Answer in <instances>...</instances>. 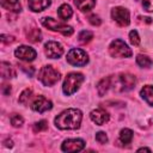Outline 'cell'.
<instances>
[{
	"instance_id": "3957f363",
	"label": "cell",
	"mask_w": 153,
	"mask_h": 153,
	"mask_svg": "<svg viewBox=\"0 0 153 153\" xmlns=\"http://www.w3.org/2000/svg\"><path fill=\"white\" fill-rule=\"evenodd\" d=\"M84 75L81 73H76V72H72L69 74H67L65 81H63V86L62 90L65 92V94L71 96L73 94L75 91H78V88L80 87V85L84 81Z\"/></svg>"
},
{
	"instance_id": "ac0fdd59",
	"label": "cell",
	"mask_w": 153,
	"mask_h": 153,
	"mask_svg": "<svg viewBox=\"0 0 153 153\" xmlns=\"http://www.w3.org/2000/svg\"><path fill=\"white\" fill-rule=\"evenodd\" d=\"M0 69H1V76L4 79H10V78H14L16 76L14 68L10 63H7V62H1Z\"/></svg>"
},
{
	"instance_id": "8fae6325",
	"label": "cell",
	"mask_w": 153,
	"mask_h": 153,
	"mask_svg": "<svg viewBox=\"0 0 153 153\" xmlns=\"http://www.w3.org/2000/svg\"><path fill=\"white\" fill-rule=\"evenodd\" d=\"M85 147V141L81 139H68L65 140L61 149L63 152H79Z\"/></svg>"
},
{
	"instance_id": "4fadbf2b",
	"label": "cell",
	"mask_w": 153,
	"mask_h": 153,
	"mask_svg": "<svg viewBox=\"0 0 153 153\" xmlns=\"http://www.w3.org/2000/svg\"><path fill=\"white\" fill-rule=\"evenodd\" d=\"M90 118L97 126H103L104 123H106L109 121V114L105 110H103V109H96V110L91 111Z\"/></svg>"
},
{
	"instance_id": "30bf717a",
	"label": "cell",
	"mask_w": 153,
	"mask_h": 153,
	"mask_svg": "<svg viewBox=\"0 0 153 153\" xmlns=\"http://www.w3.org/2000/svg\"><path fill=\"white\" fill-rule=\"evenodd\" d=\"M44 53L49 59H57L63 54V48L55 41H49L44 44Z\"/></svg>"
},
{
	"instance_id": "277c9868",
	"label": "cell",
	"mask_w": 153,
	"mask_h": 153,
	"mask_svg": "<svg viewBox=\"0 0 153 153\" xmlns=\"http://www.w3.org/2000/svg\"><path fill=\"white\" fill-rule=\"evenodd\" d=\"M38 80L44 86H53L60 80V72L51 66H44L38 73Z\"/></svg>"
},
{
	"instance_id": "8992f818",
	"label": "cell",
	"mask_w": 153,
	"mask_h": 153,
	"mask_svg": "<svg viewBox=\"0 0 153 153\" xmlns=\"http://www.w3.org/2000/svg\"><path fill=\"white\" fill-rule=\"evenodd\" d=\"M109 53L114 57H130L133 54L131 49L122 39L112 41L109 45Z\"/></svg>"
},
{
	"instance_id": "6da1fadb",
	"label": "cell",
	"mask_w": 153,
	"mask_h": 153,
	"mask_svg": "<svg viewBox=\"0 0 153 153\" xmlns=\"http://www.w3.org/2000/svg\"><path fill=\"white\" fill-rule=\"evenodd\" d=\"M82 120V112L79 109H67L55 118V126L62 130L78 129Z\"/></svg>"
},
{
	"instance_id": "f1b7e54d",
	"label": "cell",
	"mask_w": 153,
	"mask_h": 153,
	"mask_svg": "<svg viewBox=\"0 0 153 153\" xmlns=\"http://www.w3.org/2000/svg\"><path fill=\"white\" fill-rule=\"evenodd\" d=\"M96 140L99 142V143H106L108 142V136H106V134L104 133V131H98L97 134H96Z\"/></svg>"
},
{
	"instance_id": "2e32d148",
	"label": "cell",
	"mask_w": 153,
	"mask_h": 153,
	"mask_svg": "<svg viewBox=\"0 0 153 153\" xmlns=\"http://www.w3.org/2000/svg\"><path fill=\"white\" fill-rule=\"evenodd\" d=\"M110 88H111V76H106V78L102 79L97 85V90H98L99 96H104Z\"/></svg>"
},
{
	"instance_id": "484cf974",
	"label": "cell",
	"mask_w": 153,
	"mask_h": 153,
	"mask_svg": "<svg viewBox=\"0 0 153 153\" xmlns=\"http://www.w3.org/2000/svg\"><path fill=\"white\" fill-rule=\"evenodd\" d=\"M10 121H11V124H12L13 127H16V128L22 127V124L24 123V118H23L20 115H18V114H13V115L11 116Z\"/></svg>"
},
{
	"instance_id": "f546056e",
	"label": "cell",
	"mask_w": 153,
	"mask_h": 153,
	"mask_svg": "<svg viewBox=\"0 0 153 153\" xmlns=\"http://www.w3.org/2000/svg\"><path fill=\"white\" fill-rule=\"evenodd\" d=\"M142 7L148 12H153V0H142Z\"/></svg>"
},
{
	"instance_id": "7c38bea8",
	"label": "cell",
	"mask_w": 153,
	"mask_h": 153,
	"mask_svg": "<svg viewBox=\"0 0 153 153\" xmlns=\"http://www.w3.org/2000/svg\"><path fill=\"white\" fill-rule=\"evenodd\" d=\"M51 108H53V103L43 96H38L31 104V109L33 111H37V112H41V114L50 110Z\"/></svg>"
},
{
	"instance_id": "4316f807",
	"label": "cell",
	"mask_w": 153,
	"mask_h": 153,
	"mask_svg": "<svg viewBox=\"0 0 153 153\" xmlns=\"http://www.w3.org/2000/svg\"><path fill=\"white\" fill-rule=\"evenodd\" d=\"M47 128H48V122L44 121V120L38 121V122H36V123L33 124V131H36V133L43 131V130H45Z\"/></svg>"
},
{
	"instance_id": "d6a6232c",
	"label": "cell",
	"mask_w": 153,
	"mask_h": 153,
	"mask_svg": "<svg viewBox=\"0 0 153 153\" xmlns=\"http://www.w3.org/2000/svg\"><path fill=\"white\" fill-rule=\"evenodd\" d=\"M26 74H29V75H32L33 74V72H35V69H33V67H29V68H25V66H19Z\"/></svg>"
},
{
	"instance_id": "836d02e7",
	"label": "cell",
	"mask_w": 153,
	"mask_h": 153,
	"mask_svg": "<svg viewBox=\"0 0 153 153\" xmlns=\"http://www.w3.org/2000/svg\"><path fill=\"white\" fill-rule=\"evenodd\" d=\"M2 92H4V94H10V92H11V86H8V85H4V87H2Z\"/></svg>"
},
{
	"instance_id": "52a82bcc",
	"label": "cell",
	"mask_w": 153,
	"mask_h": 153,
	"mask_svg": "<svg viewBox=\"0 0 153 153\" xmlns=\"http://www.w3.org/2000/svg\"><path fill=\"white\" fill-rule=\"evenodd\" d=\"M67 62L73 66H85L88 62V56L82 49H71L67 54Z\"/></svg>"
},
{
	"instance_id": "e575fe53",
	"label": "cell",
	"mask_w": 153,
	"mask_h": 153,
	"mask_svg": "<svg viewBox=\"0 0 153 153\" xmlns=\"http://www.w3.org/2000/svg\"><path fill=\"white\" fill-rule=\"evenodd\" d=\"M137 151H139V152H141V151H147V152H151V149H149V148H146V147H142V148H139Z\"/></svg>"
},
{
	"instance_id": "44dd1931",
	"label": "cell",
	"mask_w": 153,
	"mask_h": 153,
	"mask_svg": "<svg viewBox=\"0 0 153 153\" xmlns=\"http://www.w3.org/2000/svg\"><path fill=\"white\" fill-rule=\"evenodd\" d=\"M26 38L32 43H37V42H39L42 39V33H41V31L38 29L32 27L26 32Z\"/></svg>"
},
{
	"instance_id": "cb8c5ba5",
	"label": "cell",
	"mask_w": 153,
	"mask_h": 153,
	"mask_svg": "<svg viewBox=\"0 0 153 153\" xmlns=\"http://www.w3.org/2000/svg\"><path fill=\"white\" fill-rule=\"evenodd\" d=\"M92 38H93V33L91 31H88V30H82L78 36V39L81 43H88Z\"/></svg>"
},
{
	"instance_id": "83f0119b",
	"label": "cell",
	"mask_w": 153,
	"mask_h": 153,
	"mask_svg": "<svg viewBox=\"0 0 153 153\" xmlns=\"http://www.w3.org/2000/svg\"><path fill=\"white\" fill-rule=\"evenodd\" d=\"M129 41H130V43H131L133 45H139V44H140V37H139L137 31L131 30V31L129 32Z\"/></svg>"
},
{
	"instance_id": "7402d4cb",
	"label": "cell",
	"mask_w": 153,
	"mask_h": 153,
	"mask_svg": "<svg viewBox=\"0 0 153 153\" xmlns=\"http://www.w3.org/2000/svg\"><path fill=\"white\" fill-rule=\"evenodd\" d=\"M131 140H133V131H131L130 129L124 128V129H122V130L120 131V141H121L122 143L128 145V143L131 142Z\"/></svg>"
},
{
	"instance_id": "d4e9b609",
	"label": "cell",
	"mask_w": 153,
	"mask_h": 153,
	"mask_svg": "<svg viewBox=\"0 0 153 153\" xmlns=\"http://www.w3.org/2000/svg\"><path fill=\"white\" fill-rule=\"evenodd\" d=\"M31 97H32V91H31L30 88H25V90L22 92V94L19 96V103L26 105V104L29 103V100L31 99Z\"/></svg>"
},
{
	"instance_id": "ffe728a7",
	"label": "cell",
	"mask_w": 153,
	"mask_h": 153,
	"mask_svg": "<svg viewBox=\"0 0 153 153\" xmlns=\"http://www.w3.org/2000/svg\"><path fill=\"white\" fill-rule=\"evenodd\" d=\"M57 14H59V17H60L61 19L67 20V19H69V18L73 16V10H72V7H71L69 5L63 4V5H61V6L59 7Z\"/></svg>"
},
{
	"instance_id": "9c48e42d",
	"label": "cell",
	"mask_w": 153,
	"mask_h": 153,
	"mask_svg": "<svg viewBox=\"0 0 153 153\" xmlns=\"http://www.w3.org/2000/svg\"><path fill=\"white\" fill-rule=\"evenodd\" d=\"M14 55L16 57H18L19 60H23V61H26V62H30V61H33L37 56V53L35 49H32L31 47L29 45H20L14 51Z\"/></svg>"
},
{
	"instance_id": "603a6c76",
	"label": "cell",
	"mask_w": 153,
	"mask_h": 153,
	"mask_svg": "<svg viewBox=\"0 0 153 153\" xmlns=\"http://www.w3.org/2000/svg\"><path fill=\"white\" fill-rule=\"evenodd\" d=\"M136 63H137L140 67H142V68H148V67L152 66L153 62H152V60H151L147 55L140 54V55L136 56Z\"/></svg>"
},
{
	"instance_id": "5b68a950",
	"label": "cell",
	"mask_w": 153,
	"mask_h": 153,
	"mask_svg": "<svg viewBox=\"0 0 153 153\" xmlns=\"http://www.w3.org/2000/svg\"><path fill=\"white\" fill-rule=\"evenodd\" d=\"M41 23H42V25L44 27H47V29H49L51 31H57V32H60V33H62L65 36H71L74 32V30H73L72 26L66 25V24H62V23H60V22H57V20H55V19H53L50 17L42 18Z\"/></svg>"
},
{
	"instance_id": "1f68e13d",
	"label": "cell",
	"mask_w": 153,
	"mask_h": 153,
	"mask_svg": "<svg viewBox=\"0 0 153 153\" xmlns=\"http://www.w3.org/2000/svg\"><path fill=\"white\" fill-rule=\"evenodd\" d=\"M1 41L6 44H10L12 42H14V37L13 36H8V35H1Z\"/></svg>"
},
{
	"instance_id": "d6986e66",
	"label": "cell",
	"mask_w": 153,
	"mask_h": 153,
	"mask_svg": "<svg viewBox=\"0 0 153 153\" xmlns=\"http://www.w3.org/2000/svg\"><path fill=\"white\" fill-rule=\"evenodd\" d=\"M140 94L149 105L153 106V86H151V85L143 86L140 91Z\"/></svg>"
},
{
	"instance_id": "5bb4252c",
	"label": "cell",
	"mask_w": 153,
	"mask_h": 153,
	"mask_svg": "<svg viewBox=\"0 0 153 153\" xmlns=\"http://www.w3.org/2000/svg\"><path fill=\"white\" fill-rule=\"evenodd\" d=\"M50 0H27V6L33 12H41L50 6Z\"/></svg>"
},
{
	"instance_id": "9a60e30c",
	"label": "cell",
	"mask_w": 153,
	"mask_h": 153,
	"mask_svg": "<svg viewBox=\"0 0 153 153\" xmlns=\"http://www.w3.org/2000/svg\"><path fill=\"white\" fill-rule=\"evenodd\" d=\"M0 1H1V6L10 12L18 13L22 11V5L19 0H0Z\"/></svg>"
},
{
	"instance_id": "7a4b0ae2",
	"label": "cell",
	"mask_w": 153,
	"mask_h": 153,
	"mask_svg": "<svg viewBox=\"0 0 153 153\" xmlns=\"http://www.w3.org/2000/svg\"><path fill=\"white\" fill-rule=\"evenodd\" d=\"M136 85V78L131 74L123 73L117 76H111V87L116 91H129Z\"/></svg>"
},
{
	"instance_id": "4dcf8cb0",
	"label": "cell",
	"mask_w": 153,
	"mask_h": 153,
	"mask_svg": "<svg viewBox=\"0 0 153 153\" xmlns=\"http://www.w3.org/2000/svg\"><path fill=\"white\" fill-rule=\"evenodd\" d=\"M88 22L92 24V25H100V23H102V20H100V18L98 17V16H96V14H92V16H90L88 17Z\"/></svg>"
},
{
	"instance_id": "ba28073f",
	"label": "cell",
	"mask_w": 153,
	"mask_h": 153,
	"mask_svg": "<svg viewBox=\"0 0 153 153\" xmlns=\"http://www.w3.org/2000/svg\"><path fill=\"white\" fill-rule=\"evenodd\" d=\"M111 18L120 25V26H127L130 23V14L129 11L124 7H114L111 10Z\"/></svg>"
},
{
	"instance_id": "e0dca14e",
	"label": "cell",
	"mask_w": 153,
	"mask_h": 153,
	"mask_svg": "<svg viewBox=\"0 0 153 153\" xmlns=\"http://www.w3.org/2000/svg\"><path fill=\"white\" fill-rule=\"evenodd\" d=\"M74 5L81 12H87L94 7L96 0H74Z\"/></svg>"
}]
</instances>
